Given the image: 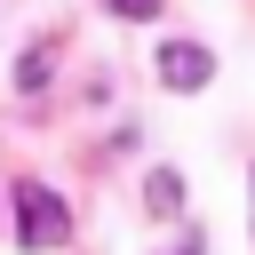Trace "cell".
<instances>
[{
	"instance_id": "5",
	"label": "cell",
	"mask_w": 255,
	"mask_h": 255,
	"mask_svg": "<svg viewBox=\"0 0 255 255\" xmlns=\"http://www.w3.org/2000/svg\"><path fill=\"white\" fill-rule=\"evenodd\" d=\"M16 80H24V88H40V80H48V48H32V56L16 64Z\"/></svg>"
},
{
	"instance_id": "1",
	"label": "cell",
	"mask_w": 255,
	"mask_h": 255,
	"mask_svg": "<svg viewBox=\"0 0 255 255\" xmlns=\"http://www.w3.org/2000/svg\"><path fill=\"white\" fill-rule=\"evenodd\" d=\"M64 231H72V215H64V199H56L48 183H24V191H16V239H24L32 255H40V247H56Z\"/></svg>"
},
{
	"instance_id": "6",
	"label": "cell",
	"mask_w": 255,
	"mask_h": 255,
	"mask_svg": "<svg viewBox=\"0 0 255 255\" xmlns=\"http://www.w3.org/2000/svg\"><path fill=\"white\" fill-rule=\"evenodd\" d=\"M175 255H199V247H175Z\"/></svg>"
},
{
	"instance_id": "2",
	"label": "cell",
	"mask_w": 255,
	"mask_h": 255,
	"mask_svg": "<svg viewBox=\"0 0 255 255\" xmlns=\"http://www.w3.org/2000/svg\"><path fill=\"white\" fill-rule=\"evenodd\" d=\"M207 72H215L207 48H191V40H167V48H159V80H167V88H207Z\"/></svg>"
},
{
	"instance_id": "4",
	"label": "cell",
	"mask_w": 255,
	"mask_h": 255,
	"mask_svg": "<svg viewBox=\"0 0 255 255\" xmlns=\"http://www.w3.org/2000/svg\"><path fill=\"white\" fill-rule=\"evenodd\" d=\"M104 8H112V16H128V24H151V16H159V0H104Z\"/></svg>"
},
{
	"instance_id": "3",
	"label": "cell",
	"mask_w": 255,
	"mask_h": 255,
	"mask_svg": "<svg viewBox=\"0 0 255 255\" xmlns=\"http://www.w3.org/2000/svg\"><path fill=\"white\" fill-rule=\"evenodd\" d=\"M143 199H151V215H175V207H183V183H175V175L159 167V175L143 183Z\"/></svg>"
}]
</instances>
